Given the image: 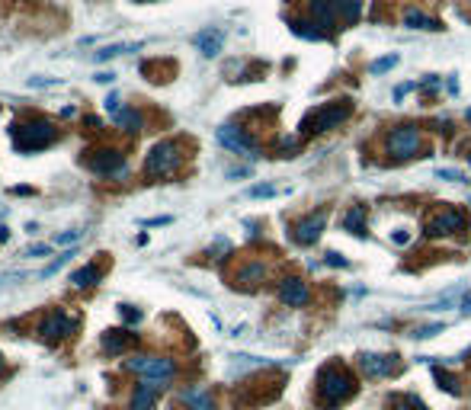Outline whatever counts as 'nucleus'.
Returning a JSON list of instances; mask_svg holds the SVG:
<instances>
[{"label":"nucleus","instance_id":"f257e3e1","mask_svg":"<svg viewBox=\"0 0 471 410\" xmlns=\"http://www.w3.org/2000/svg\"><path fill=\"white\" fill-rule=\"evenodd\" d=\"M356 395V379H353L340 362H330L318 372V401L324 410L340 407L343 401H350Z\"/></svg>","mask_w":471,"mask_h":410},{"label":"nucleus","instance_id":"f03ea898","mask_svg":"<svg viewBox=\"0 0 471 410\" xmlns=\"http://www.w3.org/2000/svg\"><path fill=\"white\" fill-rule=\"evenodd\" d=\"M55 138H58V129H55L48 119H42V115L26 119V122H16V125H13V145L20 148L23 154L42 151L45 145H52Z\"/></svg>","mask_w":471,"mask_h":410},{"label":"nucleus","instance_id":"7ed1b4c3","mask_svg":"<svg viewBox=\"0 0 471 410\" xmlns=\"http://www.w3.org/2000/svg\"><path fill=\"white\" fill-rule=\"evenodd\" d=\"M350 115H353V99H334V103H324V106L314 109L302 122V132L304 135H324L330 129H340Z\"/></svg>","mask_w":471,"mask_h":410},{"label":"nucleus","instance_id":"20e7f679","mask_svg":"<svg viewBox=\"0 0 471 410\" xmlns=\"http://www.w3.org/2000/svg\"><path fill=\"white\" fill-rule=\"evenodd\" d=\"M183 167V145L180 141H157L145 157V176L167 180Z\"/></svg>","mask_w":471,"mask_h":410},{"label":"nucleus","instance_id":"39448f33","mask_svg":"<svg viewBox=\"0 0 471 410\" xmlns=\"http://www.w3.org/2000/svg\"><path fill=\"white\" fill-rule=\"evenodd\" d=\"M125 369H129V372H138L141 381H148V385H154V388H164L174 379V362H170V359H160V356H135L125 362Z\"/></svg>","mask_w":471,"mask_h":410},{"label":"nucleus","instance_id":"423d86ee","mask_svg":"<svg viewBox=\"0 0 471 410\" xmlns=\"http://www.w3.org/2000/svg\"><path fill=\"white\" fill-rule=\"evenodd\" d=\"M388 154L395 160H411L420 154V148H423V135H420L417 125H398L391 135H388Z\"/></svg>","mask_w":471,"mask_h":410},{"label":"nucleus","instance_id":"0eeeda50","mask_svg":"<svg viewBox=\"0 0 471 410\" xmlns=\"http://www.w3.org/2000/svg\"><path fill=\"white\" fill-rule=\"evenodd\" d=\"M465 225H468L465 212H458V208H436L426 218L423 231L426 237H446V234H456V231H465Z\"/></svg>","mask_w":471,"mask_h":410},{"label":"nucleus","instance_id":"6e6552de","mask_svg":"<svg viewBox=\"0 0 471 410\" xmlns=\"http://www.w3.org/2000/svg\"><path fill=\"white\" fill-rule=\"evenodd\" d=\"M215 138H218L221 145L228 148V151L234 154H247V157H257V141H253L247 132L241 129V125H234V122H228V125H218V132H215Z\"/></svg>","mask_w":471,"mask_h":410},{"label":"nucleus","instance_id":"1a4fd4ad","mask_svg":"<svg viewBox=\"0 0 471 410\" xmlns=\"http://www.w3.org/2000/svg\"><path fill=\"white\" fill-rule=\"evenodd\" d=\"M90 154H93V157H87V167H90L93 174L113 176V180L125 176V157H122V151H115V148H103V151H90Z\"/></svg>","mask_w":471,"mask_h":410},{"label":"nucleus","instance_id":"9d476101","mask_svg":"<svg viewBox=\"0 0 471 410\" xmlns=\"http://www.w3.org/2000/svg\"><path fill=\"white\" fill-rule=\"evenodd\" d=\"M359 365H363V372L369 375V379H388V375L401 372V362H398V356H391V353H363V356H359Z\"/></svg>","mask_w":471,"mask_h":410},{"label":"nucleus","instance_id":"9b49d317","mask_svg":"<svg viewBox=\"0 0 471 410\" xmlns=\"http://www.w3.org/2000/svg\"><path fill=\"white\" fill-rule=\"evenodd\" d=\"M77 320L71 318V314L64 311H52L42 324H38V334H42V340L55 343V340H64V337H71V330H74Z\"/></svg>","mask_w":471,"mask_h":410},{"label":"nucleus","instance_id":"f8f14e48","mask_svg":"<svg viewBox=\"0 0 471 410\" xmlns=\"http://www.w3.org/2000/svg\"><path fill=\"white\" fill-rule=\"evenodd\" d=\"M324 225H327V212L321 208V212L304 215L302 221H295V225H292V237H295L298 243H314L321 237V231H324Z\"/></svg>","mask_w":471,"mask_h":410},{"label":"nucleus","instance_id":"ddd939ff","mask_svg":"<svg viewBox=\"0 0 471 410\" xmlns=\"http://www.w3.org/2000/svg\"><path fill=\"white\" fill-rule=\"evenodd\" d=\"M308 298H311V292H308L304 279H298V276L282 279V285H279V302L282 304H289V308H302V304H308Z\"/></svg>","mask_w":471,"mask_h":410},{"label":"nucleus","instance_id":"4468645a","mask_svg":"<svg viewBox=\"0 0 471 410\" xmlns=\"http://www.w3.org/2000/svg\"><path fill=\"white\" fill-rule=\"evenodd\" d=\"M263 279H266V266L260 263V260H253V263H244L241 269H237L234 285L237 289H257Z\"/></svg>","mask_w":471,"mask_h":410},{"label":"nucleus","instance_id":"2eb2a0df","mask_svg":"<svg viewBox=\"0 0 471 410\" xmlns=\"http://www.w3.org/2000/svg\"><path fill=\"white\" fill-rule=\"evenodd\" d=\"M192 42H196V48L206 55V58H215V55L225 48V32L221 29H202Z\"/></svg>","mask_w":471,"mask_h":410},{"label":"nucleus","instance_id":"dca6fc26","mask_svg":"<svg viewBox=\"0 0 471 410\" xmlns=\"http://www.w3.org/2000/svg\"><path fill=\"white\" fill-rule=\"evenodd\" d=\"M308 10H311V20L324 29H334L337 20V3L334 0H308Z\"/></svg>","mask_w":471,"mask_h":410},{"label":"nucleus","instance_id":"f3484780","mask_svg":"<svg viewBox=\"0 0 471 410\" xmlns=\"http://www.w3.org/2000/svg\"><path fill=\"white\" fill-rule=\"evenodd\" d=\"M138 343L135 334H125V330H109V334H103V350L106 353H125L132 350Z\"/></svg>","mask_w":471,"mask_h":410},{"label":"nucleus","instance_id":"a211bd4d","mask_svg":"<svg viewBox=\"0 0 471 410\" xmlns=\"http://www.w3.org/2000/svg\"><path fill=\"white\" fill-rule=\"evenodd\" d=\"M180 401L190 410H215V401H212V395H209L206 388H186V391L180 395Z\"/></svg>","mask_w":471,"mask_h":410},{"label":"nucleus","instance_id":"6ab92c4d","mask_svg":"<svg viewBox=\"0 0 471 410\" xmlns=\"http://www.w3.org/2000/svg\"><path fill=\"white\" fill-rule=\"evenodd\" d=\"M404 26H411V29H423V32H440L442 29L440 20H433V16H426L423 10H414V7L404 13Z\"/></svg>","mask_w":471,"mask_h":410},{"label":"nucleus","instance_id":"aec40b11","mask_svg":"<svg viewBox=\"0 0 471 410\" xmlns=\"http://www.w3.org/2000/svg\"><path fill=\"white\" fill-rule=\"evenodd\" d=\"M160 388L148 385V381H138L135 385V395H132V410H151L154 407V397H157Z\"/></svg>","mask_w":471,"mask_h":410},{"label":"nucleus","instance_id":"412c9836","mask_svg":"<svg viewBox=\"0 0 471 410\" xmlns=\"http://www.w3.org/2000/svg\"><path fill=\"white\" fill-rule=\"evenodd\" d=\"M365 218H369V208L365 205H353L350 212L343 215V228L350 234H365Z\"/></svg>","mask_w":471,"mask_h":410},{"label":"nucleus","instance_id":"4be33fe9","mask_svg":"<svg viewBox=\"0 0 471 410\" xmlns=\"http://www.w3.org/2000/svg\"><path fill=\"white\" fill-rule=\"evenodd\" d=\"M334 3H337V16L346 26H353L363 16V0H334Z\"/></svg>","mask_w":471,"mask_h":410},{"label":"nucleus","instance_id":"5701e85b","mask_svg":"<svg viewBox=\"0 0 471 410\" xmlns=\"http://www.w3.org/2000/svg\"><path fill=\"white\" fill-rule=\"evenodd\" d=\"M113 119H115V125H119V129H125V132H138V129H141V113H138V109L122 106L119 113H113Z\"/></svg>","mask_w":471,"mask_h":410},{"label":"nucleus","instance_id":"b1692460","mask_svg":"<svg viewBox=\"0 0 471 410\" xmlns=\"http://www.w3.org/2000/svg\"><path fill=\"white\" fill-rule=\"evenodd\" d=\"M141 71H145L148 77H154V80H167V77H174L176 64H170V61H145Z\"/></svg>","mask_w":471,"mask_h":410},{"label":"nucleus","instance_id":"393cba45","mask_svg":"<svg viewBox=\"0 0 471 410\" xmlns=\"http://www.w3.org/2000/svg\"><path fill=\"white\" fill-rule=\"evenodd\" d=\"M99 269H97V263H90V266H80L77 273H71V282H74L77 289H87V285H93V282H99Z\"/></svg>","mask_w":471,"mask_h":410},{"label":"nucleus","instance_id":"a878e982","mask_svg":"<svg viewBox=\"0 0 471 410\" xmlns=\"http://www.w3.org/2000/svg\"><path fill=\"white\" fill-rule=\"evenodd\" d=\"M314 26H318V23H308V20H289V29L295 32V36L308 38V42H321V38H324V32L314 29Z\"/></svg>","mask_w":471,"mask_h":410},{"label":"nucleus","instance_id":"bb28decb","mask_svg":"<svg viewBox=\"0 0 471 410\" xmlns=\"http://www.w3.org/2000/svg\"><path fill=\"white\" fill-rule=\"evenodd\" d=\"M388 407L391 410H426V404L417 395H391L388 397Z\"/></svg>","mask_w":471,"mask_h":410},{"label":"nucleus","instance_id":"cd10ccee","mask_svg":"<svg viewBox=\"0 0 471 410\" xmlns=\"http://www.w3.org/2000/svg\"><path fill=\"white\" fill-rule=\"evenodd\" d=\"M141 42H122V45H106L97 52V61H109V58H119V55H129V52H138Z\"/></svg>","mask_w":471,"mask_h":410},{"label":"nucleus","instance_id":"c85d7f7f","mask_svg":"<svg viewBox=\"0 0 471 410\" xmlns=\"http://www.w3.org/2000/svg\"><path fill=\"white\" fill-rule=\"evenodd\" d=\"M398 55H385V58H379V61H372V64H369V71H372V74H385V71H391L398 64Z\"/></svg>","mask_w":471,"mask_h":410},{"label":"nucleus","instance_id":"c756f323","mask_svg":"<svg viewBox=\"0 0 471 410\" xmlns=\"http://www.w3.org/2000/svg\"><path fill=\"white\" fill-rule=\"evenodd\" d=\"M436 381H440V385L446 388L449 395H462V388H458V379H452V375L442 372V369H436Z\"/></svg>","mask_w":471,"mask_h":410},{"label":"nucleus","instance_id":"7c9ffc66","mask_svg":"<svg viewBox=\"0 0 471 410\" xmlns=\"http://www.w3.org/2000/svg\"><path fill=\"white\" fill-rule=\"evenodd\" d=\"M442 327H446V324H430V327H420V330H414V337H417V340H430V337H436V334H440Z\"/></svg>","mask_w":471,"mask_h":410},{"label":"nucleus","instance_id":"2f4dec72","mask_svg":"<svg viewBox=\"0 0 471 410\" xmlns=\"http://www.w3.org/2000/svg\"><path fill=\"white\" fill-rule=\"evenodd\" d=\"M279 151H282V157H292V154L298 151V138H282V141H279Z\"/></svg>","mask_w":471,"mask_h":410},{"label":"nucleus","instance_id":"473e14b6","mask_svg":"<svg viewBox=\"0 0 471 410\" xmlns=\"http://www.w3.org/2000/svg\"><path fill=\"white\" fill-rule=\"evenodd\" d=\"M253 199H263V196H276V186H269V183H263V186H253L251 190Z\"/></svg>","mask_w":471,"mask_h":410},{"label":"nucleus","instance_id":"72a5a7b5","mask_svg":"<svg viewBox=\"0 0 471 410\" xmlns=\"http://www.w3.org/2000/svg\"><path fill=\"white\" fill-rule=\"evenodd\" d=\"M68 260H71V253H61V257H58V260H55V263H52V266H45V273H42V276H55V273H58V269H61V266L68 263Z\"/></svg>","mask_w":471,"mask_h":410},{"label":"nucleus","instance_id":"f704fd0d","mask_svg":"<svg viewBox=\"0 0 471 410\" xmlns=\"http://www.w3.org/2000/svg\"><path fill=\"white\" fill-rule=\"evenodd\" d=\"M26 253H29V257H42V253H45L48 257V253H52V243H32Z\"/></svg>","mask_w":471,"mask_h":410},{"label":"nucleus","instance_id":"c9c22d12","mask_svg":"<svg viewBox=\"0 0 471 410\" xmlns=\"http://www.w3.org/2000/svg\"><path fill=\"white\" fill-rule=\"evenodd\" d=\"M80 241V231H71V234H61L58 237V243H77Z\"/></svg>","mask_w":471,"mask_h":410},{"label":"nucleus","instance_id":"e433bc0d","mask_svg":"<svg viewBox=\"0 0 471 410\" xmlns=\"http://www.w3.org/2000/svg\"><path fill=\"white\" fill-rule=\"evenodd\" d=\"M436 176H440V180H456V183H462V176H458L456 170H440Z\"/></svg>","mask_w":471,"mask_h":410},{"label":"nucleus","instance_id":"4c0bfd02","mask_svg":"<svg viewBox=\"0 0 471 410\" xmlns=\"http://www.w3.org/2000/svg\"><path fill=\"white\" fill-rule=\"evenodd\" d=\"M327 263H330V266H346V260L337 257V253H327Z\"/></svg>","mask_w":471,"mask_h":410},{"label":"nucleus","instance_id":"58836bf2","mask_svg":"<svg viewBox=\"0 0 471 410\" xmlns=\"http://www.w3.org/2000/svg\"><path fill=\"white\" fill-rule=\"evenodd\" d=\"M436 87H440V80H436V77H430V80H423V90H436Z\"/></svg>","mask_w":471,"mask_h":410},{"label":"nucleus","instance_id":"ea45409f","mask_svg":"<svg viewBox=\"0 0 471 410\" xmlns=\"http://www.w3.org/2000/svg\"><path fill=\"white\" fill-rule=\"evenodd\" d=\"M462 311H465V314H471V295L462 302Z\"/></svg>","mask_w":471,"mask_h":410},{"label":"nucleus","instance_id":"a19ab883","mask_svg":"<svg viewBox=\"0 0 471 410\" xmlns=\"http://www.w3.org/2000/svg\"><path fill=\"white\" fill-rule=\"evenodd\" d=\"M465 119H468V122H471V109H468V113H465Z\"/></svg>","mask_w":471,"mask_h":410},{"label":"nucleus","instance_id":"79ce46f5","mask_svg":"<svg viewBox=\"0 0 471 410\" xmlns=\"http://www.w3.org/2000/svg\"><path fill=\"white\" fill-rule=\"evenodd\" d=\"M0 372H3V356H0Z\"/></svg>","mask_w":471,"mask_h":410},{"label":"nucleus","instance_id":"37998d69","mask_svg":"<svg viewBox=\"0 0 471 410\" xmlns=\"http://www.w3.org/2000/svg\"><path fill=\"white\" fill-rule=\"evenodd\" d=\"M468 167H471V157H468Z\"/></svg>","mask_w":471,"mask_h":410}]
</instances>
